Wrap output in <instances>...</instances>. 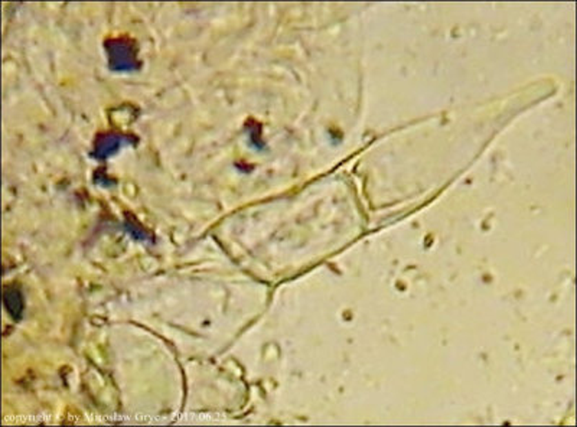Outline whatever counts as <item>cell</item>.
Instances as JSON below:
<instances>
[{"instance_id": "obj_1", "label": "cell", "mask_w": 577, "mask_h": 427, "mask_svg": "<svg viewBox=\"0 0 577 427\" xmlns=\"http://www.w3.org/2000/svg\"><path fill=\"white\" fill-rule=\"evenodd\" d=\"M105 50L112 71L132 72L137 70L136 50L132 42L126 39H113L105 43Z\"/></svg>"}, {"instance_id": "obj_2", "label": "cell", "mask_w": 577, "mask_h": 427, "mask_svg": "<svg viewBox=\"0 0 577 427\" xmlns=\"http://www.w3.org/2000/svg\"><path fill=\"white\" fill-rule=\"evenodd\" d=\"M126 141H128V137L116 135V133L101 136L96 141V149L94 152H92V156H94L96 159H107V157H110L112 155L117 153L124 146Z\"/></svg>"}, {"instance_id": "obj_3", "label": "cell", "mask_w": 577, "mask_h": 427, "mask_svg": "<svg viewBox=\"0 0 577 427\" xmlns=\"http://www.w3.org/2000/svg\"><path fill=\"white\" fill-rule=\"evenodd\" d=\"M5 305L9 313L13 316L14 319H21L22 312H23V300L22 295L18 289L10 288L5 292Z\"/></svg>"}]
</instances>
